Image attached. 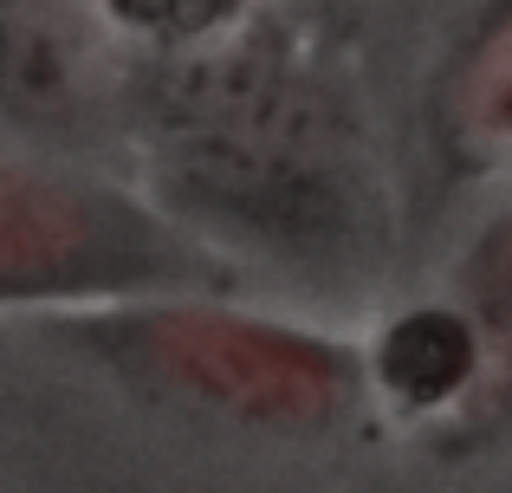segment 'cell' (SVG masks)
Segmentation results:
<instances>
[{"mask_svg":"<svg viewBox=\"0 0 512 493\" xmlns=\"http://www.w3.org/2000/svg\"><path fill=\"white\" fill-rule=\"evenodd\" d=\"M124 104L137 189L221 260L312 279L376 260L383 176L363 104L286 7L208 46L143 52Z\"/></svg>","mask_w":512,"mask_h":493,"instance_id":"cell-1","label":"cell"},{"mask_svg":"<svg viewBox=\"0 0 512 493\" xmlns=\"http://www.w3.org/2000/svg\"><path fill=\"white\" fill-rule=\"evenodd\" d=\"M59 331L137 396L201 409L234 429L331 435L370 409L357 338L253 312L234 292H169L59 312Z\"/></svg>","mask_w":512,"mask_h":493,"instance_id":"cell-2","label":"cell"},{"mask_svg":"<svg viewBox=\"0 0 512 493\" xmlns=\"http://www.w3.org/2000/svg\"><path fill=\"white\" fill-rule=\"evenodd\" d=\"M240 266L143 189L0 150V312H91L169 292H240Z\"/></svg>","mask_w":512,"mask_h":493,"instance_id":"cell-3","label":"cell"},{"mask_svg":"<svg viewBox=\"0 0 512 493\" xmlns=\"http://www.w3.org/2000/svg\"><path fill=\"white\" fill-rule=\"evenodd\" d=\"M448 299L461 305L467 331H474V383H467L461 409L428 435V448L480 455L500 435H512V202L493 208L461 247Z\"/></svg>","mask_w":512,"mask_h":493,"instance_id":"cell-4","label":"cell"},{"mask_svg":"<svg viewBox=\"0 0 512 493\" xmlns=\"http://www.w3.org/2000/svg\"><path fill=\"white\" fill-rule=\"evenodd\" d=\"M363 383H370V403H383L428 442L474 383V331L461 305L415 299L396 318H383V331L363 344Z\"/></svg>","mask_w":512,"mask_h":493,"instance_id":"cell-5","label":"cell"},{"mask_svg":"<svg viewBox=\"0 0 512 493\" xmlns=\"http://www.w3.org/2000/svg\"><path fill=\"white\" fill-rule=\"evenodd\" d=\"M91 52L52 13L0 7V124H59L85 104Z\"/></svg>","mask_w":512,"mask_h":493,"instance_id":"cell-6","label":"cell"},{"mask_svg":"<svg viewBox=\"0 0 512 493\" xmlns=\"http://www.w3.org/2000/svg\"><path fill=\"white\" fill-rule=\"evenodd\" d=\"M441 143L461 169L512 163V0L454 59L441 91Z\"/></svg>","mask_w":512,"mask_h":493,"instance_id":"cell-7","label":"cell"},{"mask_svg":"<svg viewBox=\"0 0 512 493\" xmlns=\"http://www.w3.org/2000/svg\"><path fill=\"white\" fill-rule=\"evenodd\" d=\"M91 7L137 52H188L260 20V13H279L286 0H91Z\"/></svg>","mask_w":512,"mask_h":493,"instance_id":"cell-8","label":"cell"}]
</instances>
